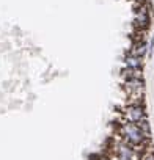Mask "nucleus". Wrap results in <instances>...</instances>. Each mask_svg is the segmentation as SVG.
<instances>
[{"mask_svg": "<svg viewBox=\"0 0 154 160\" xmlns=\"http://www.w3.org/2000/svg\"><path fill=\"white\" fill-rule=\"evenodd\" d=\"M116 135L127 144H131L132 148H141L148 143V137L145 135V132L140 129L138 124H132V122H124L121 121L118 124V129H116Z\"/></svg>", "mask_w": 154, "mask_h": 160, "instance_id": "obj_1", "label": "nucleus"}, {"mask_svg": "<svg viewBox=\"0 0 154 160\" xmlns=\"http://www.w3.org/2000/svg\"><path fill=\"white\" fill-rule=\"evenodd\" d=\"M121 115L124 122H132V124H140L141 121L148 119L145 105H126Z\"/></svg>", "mask_w": 154, "mask_h": 160, "instance_id": "obj_2", "label": "nucleus"}, {"mask_svg": "<svg viewBox=\"0 0 154 160\" xmlns=\"http://www.w3.org/2000/svg\"><path fill=\"white\" fill-rule=\"evenodd\" d=\"M113 157L115 158H118V160H134L135 157H137V152H135V148H132L131 144H127V143H124L121 138H120V141H116L115 144H113Z\"/></svg>", "mask_w": 154, "mask_h": 160, "instance_id": "obj_3", "label": "nucleus"}, {"mask_svg": "<svg viewBox=\"0 0 154 160\" xmlns=\"http://www.w3.org/2000/svg\"><path fill=\"white\" fill-rule=\"evenodd\" d=\"M151 22V14H149V8L148 7H140L135 13L134 18V25L137 30H146L149 27Z\"/></svg>", "mask_w": 154, "mask_h": 160, "instance_id": "obj_4", "label": "nucleus"}, {"mask_svg": "<svg viewBox=\"0 0 154 160\" xmlns=\"http://www.w3.org/2000/svg\"><path fill=\"white\" fill-rule=\"evenodd\" d=\"M141 63H143V60L140 57H135V55H131V53H127L126 58H124L126 68H131V69H141Z\"/></svg>", "mask_w": 154, "mask_h": 160, "instance_id": "obj_5", "label": "nucleus"}, {"mask_svg": "<svg viewBox=\"0 0 154 160\" xmlns=\"http://www.w3.org/2000/svg\"><path fill=\"white\" fill-rule=\"evenodd\" d=\"M146 50H148V44L145 42V41H137L134 46H132V49H131V55H135V57H143L145 53H146Z\"/></svg>", "mask_w": 154, "mask_h": 160, "instance_id": "obj_6", "label": "nucleus"}, {"mask_svg": "<svg viewBox=\"0 0 154 160\" xmlns=\"http://www.w3.org/2000/svg\"><path fill=\"white\" fill-rule=\"evenodd\" d=\"M123 75L126 78H143L141 75V69H131V68H126L123 71Z\"/></svg>", "mask_w": 154, "mask_h": 160, "instance_id": "obj_7", "label": "nucleus"}, {"mask_svg": "<svg viewBox=\"0 0 154 160\" xmlns=\"http://www.w3.org/2000/svg\"><path fill=\"white\" fill-rule=\"evenodd\" d=\"M138 160H154V151H151V149L141 151L138 155Z\"/></svg>", "mask_w": 154, "mask_h": 160, "instance_id": "obj_8", "label": "nucleus"}, {"mask_svg": "<svg viewBox=\"0 0 154 160\" xmlns=\"http://www.w3.org/2000/svg\"><path fill=\"white\" fill-rule=\"evenodd\" d=\"M138 126H140V129H141V130L145 132V135H146V137L149 138V135H151V129H149V122H148V119L141 121V122H140Z\"/></svg>", "mask_w": 154, "mask_h": 160, "instance_id": "obj_9", "label": "nucleus"}, {"mask_svg": "<svg viewBox=\"0 0 154 160\" xmlns=\"http://www.w3.org/2000/svg\"><path fill=\"white\" fill-rule=\"evenodd\" d=\"M99 160H110V158H99Z\"/></svg>", "mask_w": 154, "mask_h": 160, "instance_id": "obj_10", "label": "nucleus"}]
</instances>
